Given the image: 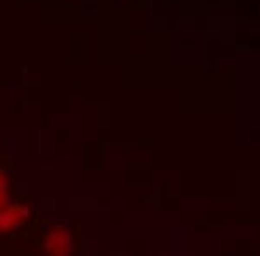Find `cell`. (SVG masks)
Returning a JSON list of instances; mask_svg holds the SVG:
<instances>
[{"instance_id": "6da1fadb", "label": "cell", "mask_w": 260, "mask_h": 256, "mask_svg": "<svg viewBox=\"0 0 260 256\" xmlns=\"http://www.w3.org/2000/svg\"><path fill=\"white\" fill-rule=\"evenodd\" d=\"M28 216V209L24 206H4L0 209V230H11L18 227Z\"/></svg>"}, {"instance_id": "7a4b0ae2", "label": "cell", "mask_w": 260, "mask_h": 256, "mask_svg": "<svg viewBox=\"0 0 260 256\" xmlns=\"http://www.w3.org/2000/svg\"><path fill=\"white\" fill-rule=\"evenodd\" d=\"M45 247L50 251V253H59V254H66L71 251V242H70V236L66 230L62 229H56L54 232L49 234L47 241H45Z\"/></svg>"}]
</instances>
